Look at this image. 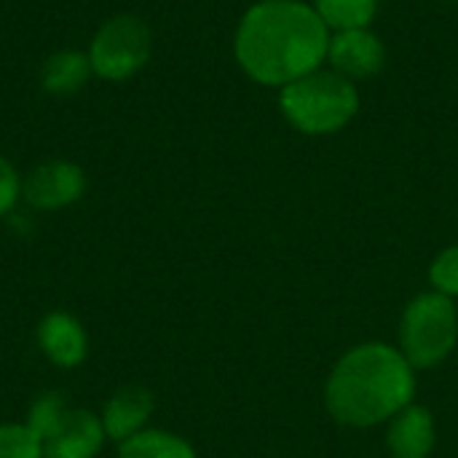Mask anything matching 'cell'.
I'll return each mask as SVG.
<instances>
[{
	"instance_id": "1",
	"label": "cell",
	"mask_w": 458,
	"mask_h": 458,
	"mask_svg": "<svg viewBox=\"0 0 458 458\" xmlns=\"http://www.w3.org/2000/svg\"><path fill=\"white\" fill-rule=\"evenodd\" d=\"M330 35L319 13L301 0H260L236 30V59L250 78L287 86L319 70Z\"/></svg>"
},
{
	"instance_id": "2",
	"label": "cell",
	"mask_w": 458,
	"mask_h": 458,
	"mask_svg": "<svg viewBox=\"0 0 458 458\" xmlns=\"http://www.w3.org/2000/svg\"><path fill=\"white\" fill-rule=\"evenodd\" d=\"M411 394V362L381 344L346 354L327 384L333 416L352 427H368L394 416L408 405Z\"/></svg>"
},
{
	"instance_id": "3",
	"label": "cell",
	"mask_w": 458,
	"mask_h": 458,
	"mask_svg": "<svg viewBox=\"0 0 458 458\" xmlns=\"http://www.w3.org/2000/svg\"><path fill=\"white\" fill-rule=\"evenodd\" d=\"M284 118L303 134H333L344 129L360 107L357 89L335 70H317L282 89Z\"/></svg>"
},
{
	"instance_id": "4",
	"label": "cell",
	"mask_w": 458,
	"mask_h": 458,
	"mask_svg": "<svg viewBox=\"0 0 458 458\" xmlns=\"http://www.w3.org/2000/svg\"><path fill=\"white\" fill-rule=\"evenodd\" d=\"M27 427L38 435L43 458H94L105 440L102 421L89 411L70 408L59 394L40 397Z\"/></svg>"
},
{
	"instance_id": "5",
	"label": "cell",
	"mask_w": 458,
	"mask_h": 458,
	"mask_svg": "<svg viewBox=\"0 0 458 458\" xmlns=\"http://www.w3.org/2000/svg\"><path fill=\"white\" fill-rule=\"evenodd\" d=\"M456 335L454 303L445 295H421L408 309L403 322L405 360L416 368H429L454 349Z\"/></svg>"
},
{
	"instance_id": "6",
	"label": "cell",
	"mask_w": 458,
	"mask_h": 458,
	"mask_svg": "<svg viewBox=\"0 0 458 458\" xmlns=\"http://www.w3.org/2000/svg\"><path fill=\"white\" fill-rule=\"evenodd\" d=\"M150 59V30L142 19L123 13L105 21L89 48L91 72L105 81H123Z\"/></svg>"
},
{
	"instance_id": "7",
	"label": "cell",
	"mask_w": 458,
	"mask_h": 458,
	"mask_svg": "<svg viewBox=\"0 0 458 458\" xmlns=\"http://www.w3.org/2000/svg\"><path fill=\"white\" fill-rule=\"evenodd\" d=\"M83 185L86 177L81 166L70 161H48L27 174L21 193L38 209H59L72 204L83 193Z\"/></svg>"
},
{
	"instance_id": "8",
	"label": "cell",
	"mask_w": 458,
	"mask_h": 458,
	"mask_svg": "<svg viewBox=\"0 0 458 458\" xmlns=\"http://www.w3.org/2000/svg\"><path fill=\"white\" fill-rule=\"evenodd\" d=\"M327 56L333 62V70L349 81L370 78V75L381 72V67L386 62L384 43L368 27L365 30H344L335 38H330Z\"/></svg>"
},
{
	"instance_id": "9",
	"label": "cell",
	"mask_w": 458,
	"mask_h": 458,
	"mask_svg": "<svg viewBox=\"0 0 458 458\" xmlns=\"http://www.w3.org/2000/svg\"><path fill=\"white\" fill-rule=\"evenodd\" d=\"M38 338H40V346H43L46 357L54 360L62 368H72V365H78L86 357L83 327L72 317H67V314H59V311L48 314L40 322Z\"/></svg>"
},
{
	"instance_id": "10",
	"label": "cell",
	"mask_w": 458,
	"mask_h": 458,
	"mask_svg": "<svg viewBox=\"0 0 458 458\" xmlns=\"http://www.w3.org/2000/svg\"><path fill=\"white\" fill-rule=\"evenodd\" d=\"M153 411V397L145 389L129 386L115 392V397L105 405V432L113 440H129L140 432V427L148 421Z\"/></svg>"
},
{
	"instance_id": "11",
	"label": "cell",
	"mask_w": 458,
	"mask_h": 458,
	"mask_svg": "<svg viewBox=\"0 0 458 458\" xmlns=\"http://www.w3.org/2000/svg\"><path fill=\"white\" fill-rule=\"evenodd\" d=\"M432 419L424 408H411L405 411L389 435V448L394 458H427L432 451Z\"/></svg>"
},
{
	"instance_id": "12",
	"label": "cell",
	"mask_w": 458,
	"mask_h": 458,
	"mask_svg": "<svg viewBox=\"0 0 458 458\" xmlns=\"http://www.w3.org/2000/svg\"><path fill=\"white\" fill-rule=\"evenodd\" d=\"M89 72H91L89 54L56 51L43 64V86L48 91H54V94H70V91H75V89H81L86 83Z\"/></svg>"
},
{
	"instance_id": "13",
	"label": "cell",
	"mask_w": 458,
	"mask_h": 458,
	"mask_svg": "<svg viewBox=\"0 0 458 458\" xmlns=\"http://www.w3.org/2000/svg\"><path fill=\"white\" fill-rule=\"evenodd\" d=\"M378 0H317L314 11L319 19L344 32V30H365L376 16Z\"/></svg>"
},
{
	"instance_id": "14",
	"label": "cell",
	"mask_w": 458,
	"mask_h": 458,
	"mask_svg": "<svg viewBox=\"0 0 458 458\" xmlns=\"http://www.w3.org/2000/svg\"><path fill=\"white\" fill-rule=\"evenodd\" d=\"M121 458H196L188 443L166 432H137L121 443Z\"/></svg>"
},
{
	"instance_id": "15",
	"label": "cell",
	"mask_w": 458,
	"mask_h": 458,
	"mask_svg": "<svg viewBox=\"0 0 458 458\" xmlns=\"http://www.w3.org/2000/svg\"><path fill=\"white\" fill-rule=\"evenodd\" d=\"M0 458H43V445L30 427H0Z\"/></svg>"
},
{
	"instance_id": "16",
	"label": "cell",
	"mask_w": 458,
	"mask_h": 458,
	"mask_svg": "<svg viewBox=\"0 0 458 458\" xmlns=\"http://www.w3.org/2000/svg\"><path fill=\"white\" fill-rule=\"evenodd\" d=\"M432 282L437 284V290L448 293V295H458V247L445 250L435 266H432Z\"/></svg>"
},
{
	"instance_id": "17",
	"label": "cell",
	"mask_w": 458,
	"mask_h": 458,
	"mask_svg": "<svg viewBox=\"0 0 458 458\" xmlns=\"http://www.w3.org/2000/svg\"><path fill=\"white\" fill-rule=\"evenodd\" d=\"M19 196V177L13 166L0 156V215H5Z\"/></svg>"
}]
</instances>
